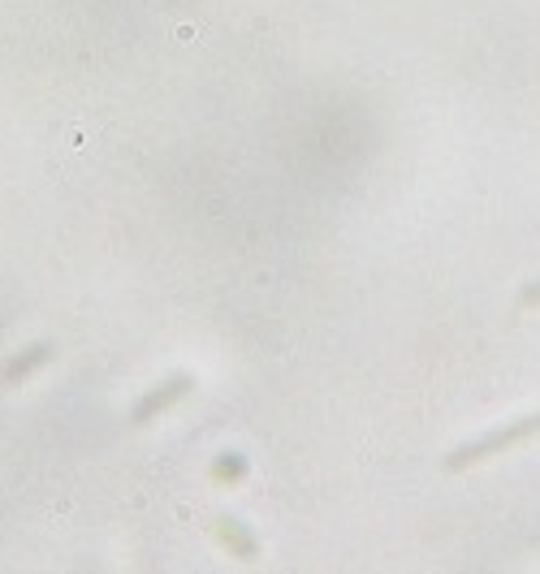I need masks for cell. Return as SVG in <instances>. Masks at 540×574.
<instances>
[{
	"label": "cell",
	"instance_id": "1",
	"mask_svg": "<svg viewBox=\"0 0 540 574\" xmlns=\"http://www.w3.org/2000/svg\"><path fill=\"white\" fill-rule=\"evenodd\" d=\"M537 432H540V415L515 419V424H502V428L484 432L480 441L463 445L458 454H449V471H463V466H471V462L493 459V454H502V450H511V445H519V441H528V437H537Z\"/></svg>",
	"mask_w": 540,
	"mask_h": 574
},
{
	"label": "cell",
	"instance_id": "4",
	"mask_svg": "<svg viewBox=\"0 0 540 574\" xmlns=\"http://www.w3.org/2000/svg\"><path fill=\"white\" fill-rule=\"evenodd\" d=\"M216 532H220V540H225L238 558H255V549H260V545H255V536H251L238 518H216Z\"/></svg>",
	"mask_w": 540,
	"mask_h": 574
},
{
	"label": "cell",
	"instance_id": "5",
	"mask_svg": "<svg viewBox=\"0 0 540 574\" xmlns=\"http://www.w3.org/2000/svg\"><path fill=\"white\" fill-rule=\"evenodd\" d=\"M213 475L220 484H238V479L247 475V462L238 459V454H220V459L213 462Z\"/></svg>",
	"mask_w": 540,
	"mask_h": 574
},
{
	"label": "cell",
	"instance_id": "2",
	"mask_svg": "<svg viewBox=\"0 0 540 574\" xmlns=\"http://www.w3.org/2000/svg\"><path fill=\"white\" fill-rule=\"evenodd\" d=\"M191 384H195L191 376H169L165 384H156V389H152V393H147V398L134 406V424H152L156 415L173 411V406H178V402L191 393Z\"/></svg>",
	"mask_w": 540,
	"mask_h": 574
},
{
	"label": "cell",
	"instance_id": "3",
	"mask_svg": "<svg viewBox=\"0 0 540 574\" xmlns=\"http://www.w3.org/2000/svg\"><path fill=\"white\" fill-rule=\"evenodd\" d=\"M52 358V345L39 342V345H26L22 354H13L9 363H4V384H17V380H26V376H35L44 363Z\"/></svg>",
	"mask_w": 540,
	"mask_h": 574
}]
</instances>
